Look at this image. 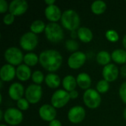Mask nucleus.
<instances>
[{"label":"nucleus","mask_w":126,"mask_h":126,"mask_svg":"<svg viewBox=\"0 0 126 126\" xmlns=\"http://www.w3.org/2000/svg\"><path fill=\"white\" fill-rule=\"evenodd\" d=\"M77 83L82 89L87 90L89 89L92 84V79L90 76L84 72L80 73L77 77Z\"/></svg>","instance_id":"19"},{"label":"nucleus","mask_w":126,"mask_h":126,"mask_svg":"<svg viewBox=\"0 0 126 126\" xmlns=\"http://www.w3.org/2000/svg\"><path fill=\"white\" fill-rule=\"evenodd\" d=\"M0 126H5V125H3V124H1V125Z\"/></svg>","instance_id":"44"},{"label":"nucleus","mask_w":126,"mask_h":126,"mask_svg":"<svg viewBox=\"0 0 126 126\" xmlns=\"http://www.w3.org/2000/svg\"><path fill=\"white\" fill-rule=\"evenodd\" d=\"M83 102L90 109H97L101 103V97L99 92L93 89L86 90L83 94Z\"/></svg>","instance_id":"4"},{"label":"nucleus","mask_w":126,"mask_h":126,"mask_svg":"<svg viewBox=\"0 0 126 126\" xmlns=\"http://www.w3.org/2000/svg\"><path fill=\"white\" fill-rule=\"evenodd\" d=\"M106 37L109 41H110L111 42H116L119 39L118 33L117 32V31H115L114 30H109L106 32Z\"/></svg>","instance_id":"30"},{"label":"nucleus","mask_w":126,"mask_h":126,"mask_svg":"<svg viewBox=\"0 0 126 126\" xmlns=\"http://www.w3.org/2000/svg\"><path fill=\"white\" fill-rule=\"evenodd\" d=\"M86 61V55L85 53L80 51L73 52L68 58V66L73 69L80 68Z\"/></svg>","instance_id":"10"},{"label":"nucleus","mask_w":126,"mask_h":126,"mask_svg":"<svg viewBox=\"0 0 126 126\" xmlns=\"http://www.w3.org/2000/svg\"><path fill=\"white\" fill-rule=\"evenodd\" d=\"M28 9V4L25 0H13L9 5L10 13L14 16H21Z\"/></svg>","instance_id":"12"},{"label":"nucleus","mask_w":126,"mask_h":126,"mask_svg":"<svg viewBox=\"0 0 126 126\" xmlns=\"http://www.w3.org/2000/svg\"><path fill=\"white\" fill-rule=\"evenodd\" d=\"M55 2V0H45V3L49 6V5H52Z\"/></svg>","instance_id":"39"},{"label":"nucleus","mask_w":126,"mask_h":126,"mask_svg":"<svg viewBox=\"0 0 126 126\" xmlns=\"http://www.w3.org/2000/svg\"><path fill=\"white\" fill-rule=\"evenodd\" d=\"M24 92V86L19 83H14L11 84L8 90V94L10 97L17 101L22 98Z\"/></svg>","instance_id":"17"},{"label":"nucleus","mask_w":126,"mask_h":126,"mask_svg":"<svg viewBox=\"0 0 126 126\" xmlns=\"http://www.w3.org/2000/svg\"><path fill=\"white\" fill-rule=\"evenodd\" d=\"M7 8L9 9V6L6 1L4 0H0V13H4L7 11Z\"/></svg>","instance_id":"35"},{"label":"nucleus","mask_w":126,"mask_h":126,"mask_svg":"<svg viewBox=\"0 0 126 126\" xmlns=\"http://www.w3.org/2000/svg\"><path fill=\"white\" fill-rule=\"evenodd\" d=\"M70 100L69 93L66 90L59 89L55 92L51 98L52 106L57 109H61L65 106Z\"/></svg>","instance_id":"6"},{"label":"nucleus","mask_w":126,"mask_h":126,"mask_svg":"<svg viewBox=\"0 0 126 126\" xmlns=\"http://www.w3.org/2000/svg\"><path fill=\"white\" fill-rule=\"evenodd\" d=\"M15 19V16L11 13L6 14L3 18V22L6 25H10L13 23Z\"/></svg>","instance_id":"34"},{"label":"nucleus","mask_w":126,"mask_h":126,"mask_svg":"<svg viewBox=\"0 0 126 126\" xmlns=\"http://www.w3.org/2000/svg\"><path fill=\"white\" fill-rule=\"evenodd\" d=\"M4 118V114H3V111L1 110L0 111V120H1Z\"/></svg>","instance_id":"42"},{"label":"nucleus","mask_w":126,"mask_h":126,"mask_svg":"<svg viewBox=\"0 0 126 126\" xmlns=\"http://www.w3.org/2000/svg\"><path fill=\"white\" fill-rule=\"evenodd\" d=\"M61 21L63 27L71 32L75 31L79 27L80 23L79 15L76 11L71 9L66 10L62 13Z\"/></svg>","instance_id":"2"},{"label":"nucleus","mask_w":126,"mask_h":126,"mask_svg":"<svg viewBox=\"0 0 126 126\" xmlns=\"http://www.w3.org/2000/svg\"><path fill=\"white\" fill-rule=\"evenodd\" d=\"M4 121L10 126H17L23 120L22 112L15 108H9L4 112Z\"/></svg>","instance_id":"7"},{"label":"nucleus","mask_w":126,"mask_h":126,"mask_svg":"<svg viewBox=\"0 0 126 126\" xmlns=\"http://www.w3.org/2000/svg\"><path fill=\"white\" fill-rule=\"evenodd\" d=\"M44 79V74L41 71H38V70L35 71L32 75V80L35 83V84L40 85L43 82Z\"/></svg>","instance_id":"29"},{"label":"nucleus","mask_w":126,"mask_h":126,"mask_svg":"<svg viewBox=\"0 0 126 126\" xmlns=\"http://www.w3.org/2000/svg\"><path fill=\"white\" fill-rule=\"evenodd\" d=\"M39 61V57H38L35 53H27L24 57V62L28 66H33L37 64Z\"/></svg>","instance_id":"27"},{"label":"nucleus","mask_w":126,"mask_h":126,"mask_svg":"<svg viewBox=\"0 0 126 126\" xmlns=\"http://www.w3.org/2000/svg\"><path fill=\"white\" fill-rule=\"evenodd\" d=\"M46 24L44 22L41 20H35L34 21L31 25H30V30L31 32L35 34H38L42 32L43 31H45L46 29Z\"/></svg>","instance_id":"26"},{"label":"nucleus","mask_w":126,"mask_h":126,"mask_svg":"<svg viewBox=\"0 0 126 126\" xmlns=\"http://www.w3.org/2000/svg\"><path fill=\"white\" fill-rule=\"evenodd\" d=\"M44 13H45L46 18L49 21H50L52 22H55V23L59 19H61V16H62L61 10L55 4H52V5L47 6L45 8Z\"/></svg>","instance_id":"15"},{"label":"nucleus","mask_w":126,"mask_h":126,"mask_svg":"<svg viewBox=\"0 0 126 126\" xmlns=\"http://www.w3.org/2000/svg\"><path fill=\"white\" fill-rule=\"evenodd\" d=\"M69 96L71 99H76L78 97V92L76 90L72 91L69 92Z\"/></svg>","instance_id":"37"},{"label":"nucleus","mask_w":126,"mask_h":126,"mask_svg":"<svg viewBox=\"0 0 126 126\" xmlns=\"http://www.w3.org/2000/svg\"><path fill=\"white\" fill-rule=\"evenodd\" d=\"M78 36V32H76L75 31H72L71 32V37L72 38H75Z\"/></svg>","instance_id":"40"},{"label":"nucleus","mask_w":126,"mask_h":126,"mask_svg":"<svg viewBox=\"0 0 126 126\" xmlns=\"http://www.w3.org/2000/svg\"><path fill=\"white\" fill-rule=\"evenodd\" d=\"M123 117H124V118L126 120V108L125 109L124 111H123Z\"/></svg>","instance_id":"43"},{"label":"nucleus","mask_w":126,"mask_h":126,"mask_svg":"<svg viewBox=\"0 0 126 126\" xmlns=\"http://www.w3.org/2000/svg\"><path fill=\"white\" fill-rule=\"evenodd\" d=\"M96 59L99 64L103 65L105 66L109 64V62L111 59V55L106 51H100L97 53Z\"/></svg>","instance_id":"25"},{"label":"nucleus","mask_w":126,"mask_h":126,"mask_svg":"<svg viewBox=\"0 0 126 126\" xmlns=\"http://www.w3.org/2000/svg\"><path fill=\"white\" fill-rule=\"evenodd\" d=\"M96 89L99 93H106L109 89V83L106 80H101L97 83Z\"/></svg>","instance_id":"28"},{"label":"nucleus","mask_w":126,"mask_h":126,"mask_svg":"<svg viewBox=\"0 0 126 126\" xmlns=\"http://www.w3.org/2000/svg\"><path fill=\"white\" fill-rule=\"evenodd\" d=\"M78 37L79 38V39L84 42V43H89L90 42L92 38H93V33L91 31L90 29L83 27H80L78 30Z\"/></svg>","instance_id":"20"},{"label":"nucleus","mask_w":126,"mask_h":126,"mask_svg":"<svg viewBox=\"0 0 126 126\" xmlns=\"http://www.w3.org/2000/svg\"><path fill=\"white\" fill-rule=\"evenodd\" d=\"M44 32L47 38L52 43H58L61 41L64 37L62 27L55 22H50L47 24Z\"/></svg>","instance_id":"3"},{"label":"nucleus","mask_w":126,"mask_h":126,"mask_svg":"<svg viewBox=\"0 0 126 126\" xmlns=\"http://www.w3.org/2000/svg\"><path fill=\"white\" fill-rule=\"evenodd\" d=\"M38 43V38L36 34L32 32L24 33L20 38V46L22 49L27 51L34 49Z\"/></svg>","instance_id":"8"},{"label":"nucleus","mask_w":126,"mask_h":126,"mask_svg":"<svg viewBox=\"0 0 126 126\" xmlns=\"http://www.w3.org/2000/svg\"><path fill=\"white\" fill-rule=\"evenodd\" d=\"M17 106L21 111H26L29 109V102L26 98H21L17 101Z\"/></svg>","instance_id":"32"},{"label":"nucleus","mask_w":126,"mask_h":126,"mask_svg":"<svg viewBox=\"0 0 126 126\" xmlns=\"http://www.w3.org/2000/svg\"><path fill=\"white\" fill-rule=\"evenodd\" d=\"M16 75V69L13 65L5 64L0 70V78L1 81H10Z\"/></svg>","instance_id":"16"},{"label":"nucleus","mask_w":126,"mask_h":126,"mask_svg":"<svg viewBox=\"0 0 126 126\" xmlns=\"http://www.w3.org/2000/svg\"><path fill=\"white\" fill-rule=\"evenodd\" d=\"M119 75V70L116 65L109 63L104 66L103 69V76L104 80L108 82H113L117 78Z\"/></svg>","instance_id":"14"},{"label":"nucleus","mask_w":126,"mask_h":126,"mask_svg":"<svg viewBox=\"0 0 126 126\" xmlns=\"http://www.w3.org/2000/svg\"><path fill=\"white\" fill-rule=\"evenodd\" d=\"M112 60L119 63V64H124L126 63V51L124 49H115L111 54Z\"/></svg>","instance_id":"23"},{"label":"nucleus","mask_w":126,"mask_h":126,"mask_svg":"<svg viewBox=\"0 0 126 126\" xmlns=\"http://www.w3.org/2000/svg\"><path fill=\"white\" fill-rule=\"evenodd\" d=\"M62 84L63 88L66 92H72L75 90L77 86V80L72 75H66L62 81Z\"/></svg>","instance_id":"22"},{"label":"nucleus","mask_w":126,"mask_h":126,"mask_svg":"<svg viewBox=\"0 0 126 126\" xmlns=\"http://www.w3.org/2000/svg\"><path fill=\"white\" fill-rule=\"evenodd\" d=\"M78 44L76 41L75 40H67L66 42V47L69 51H72V52H75L78 49ZM77 52V51H76Z\"/></svg>","instance_id":"31"},{"label":"nucleus","mask_w":126,"mask_h":126,"mask_svg":"<svg viewBox=\"0 0 126 126\" xmlns=\"http://www.w3.org/2000/svg\"><path fill=\"white\" fill-rule=\"evenodd\" d=\"M38 114L40 117L44 120V121H47V122H51L54 120H55V117L57 114L55 108L53 107L51 105H48V104H44L43 105L38 111Z\"/></svg>","instance_id":"13"},{"label":"nucleus","mask_w":126,"mask_h":126,"mask_svg":"<svg viewBox=\"0 0 126 126\" xmlns=\"http://www.w3.org/2000/svg\"><path fill=\"white\" fill-rule=\"evenodd\" d=\"M119 94H120V98L123 100V102L126 103V81H125L120 86V88L119 90Z\"/></svg>","instance_id":"33"},{"label":"nucleus","mask_w":126,"mask_h":126,"mask_svg":"<svg viewBox=\"0 0 126 126\" xmlns=\"http://www.w3.org/2000/svg\"><path fill=\"white\" fill-rule=\"evenodd\" d=\"M49 126H62L61 123L58 120H54L52 121H51L49 124Z\"/></svg>","instance_id":"36"},{"label":"nucleus","mask_w":126,"mask_h":126,"mask_svg":"<svg viewBox=\"0 0 126 126\" xmlns=\"http://www.w3.org/2000/svg\"><path fill=\"white\" fill-rule=\"evenodd\" d=\"M16 76L21 81H26L30 79L31 76V69L30 66L26 64H21L16 69Z\"/></svg>","instance_id":"18"},{"label":"nucleus","mask_w":126,"mask_h":126,"mask_svg":"<svg viewBox=\"0 0 126 126\" xmlns=\"http://www.w3.org/2000/svg\"><path fill=\"white\" fill-rule=\"evenodd\" d=\"M123 44L124 47L126 49V35L123 37Z\"/></svg>","instance_id":"41"},{"label":"nucleus","mask_w":126,"mask_h":126,"mask_svg":"<svg viewBox=\"0 0 126 126\" xmlns=\"http://www.w3.org/2000/svg\"><path fill=\"white\" fill-rule=\"evenodd\" d=\"M91 10L92 13L96 15H100L103 13L106 10V4L101 0L94 1L91 5Z\"/></svg>","instance_id":"24"},{"label":"nucleus","mask_w":126,"mask_h":126,"mask_svg":"<svg viewBox=\"0 0 126 126\" xmlns=\"http://www.w3.org/2000/svg\"><path fill=\"white\" fill-rule=\"evenodd\" d=\"M121 75L123 78H126V66L124 65L121 68Z\"/></svg>","instance_id":"38"},{"label":"nucleus","mask_w":126,"mask_h":126,"mask_svg":"<svg viewBox=\"0 0 126 126\" xmlns=\"http://www.w3.org/2000/svg\"><path fill=\"white\" fill-rule=\"evenodd\" d=\"M24 57L22 52L16 47H10L4 52L5 60L8 62V64L13 66L21 65L24 61Z\"/></svg>","instance_id":"5"},{"label":"nucleus","mask_w":126,"mask_h":126,"mask_svg":"<svg viewBox=\"0 0 126 126\" xmlns=\"http://www.w3.org/2000/svg\"><path fill=\"white\" fill-rule=\"evenodd\" d=\"M39 62L46 70L52 72L57 71L61 67L63 58L57 50L47 49L40 54Z\"/></svg>","instance_id":"1"},{"label":"nucleus","mask_w":126,"mask_h":126,"mask_svg":"<svg viewBox=\"0 0 126 126\" xmlns=\"http://www.w3.org/2000/svg\"><path fill=\"white\" fill-rule=\"evenodd\" d=\"M46 84L51 89H56L60 86L61 79L59 76L54 73H49L45 77Z\"/></svg>","instance_id":"21"},{"label":"nucleus","mask_w":126,"mask_h":126,"mask_svg":"<svg viewBox=\"0 0 126 126\" xmlns=\"http://www.w3.org/2000/svg\"><path fill=\"white\" fill-rule=\"evenodd\" d=\"M42 96V89L40 85L31 84L25 91V97L30 103L35 104L40 101Z\"/></svg>","instance_id":"9"},{"label":"nucleus","mask_w":126,"mask_h":126,"mask_svg":"<svg viewBox=\"0 0 126 126\" xmlns=\"http://www.w3.org/2000/svg\"><path fill=\"white\" fill-rule=\"evenodd\" d=\"M86 117V111L80 106H76L69 109L68 112L69 120L75 124L81 123Z\"/></svg>","instance_id":"11"}]
</instances>
